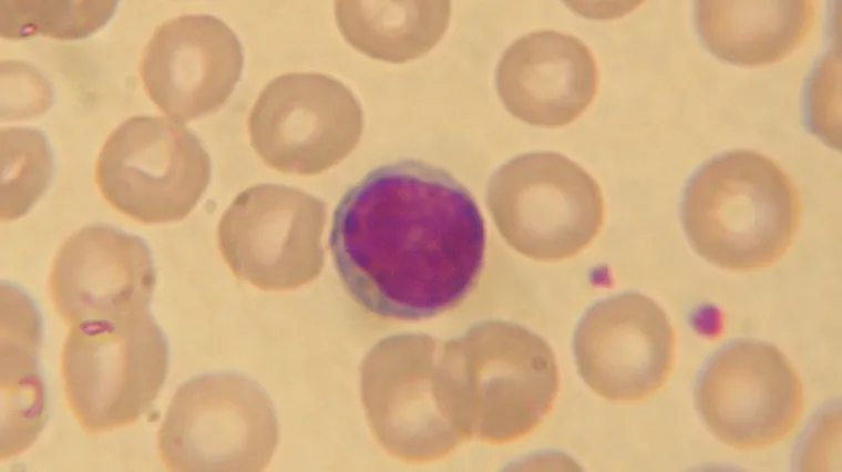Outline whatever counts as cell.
Here are the masks:
<instances>
[{
	"instance_id": "cell-1",
	"label": "cell",
	"mask_w": 842,
	"mask_h": 472,
	"mask_svg": "<svg viewBox=\"0 0 842 472\" xmlns=\"http://www.w3.org/2000/svg\"><path fill=\"white\" fill-rule=\"evenodd\" d=\"M348 295L373 316L428 319L459 306L479 281L485 225L448 171L399 160L369 171L337 204L329 235Z\"/></svg>"
},
{
	"instance_id": "cell-2",
	"label": "cell",
	"mask_w": 842,
	"mask_h": 472,
	"mask_svg": "<svg viewBox=\"0 0 842 472\" xmlns=\"http://www.w3.org/2000/svg\"><path fill=\"white\" fill-rule=\"evenodd\" d=\"M681 217L700 257L723 269L751 271L771 266L790 247L801 202L777 163L736 150L711 158L692 175Z\"/></svg>"
},
{
	"instance_id": "cell-3",
	"label": "cell",
	"mask_w": 842,
	"mask_h": 472,
	"mask_svg": "<svg viewBox=\"0 0 842 472\" xmlns=\"http://www.w3.org/2000/svg\"><path fill=\"white\" fill-rule=\"evenodd\" d=\"M168 348L146 312L117 322L72 326L61 351V380L74 418L89 432L136 421L165 381Z\"/></svg>"
},
{
	"instance_id": "cell-4",
	"label": "cell",
	"mask_w": 842,
	"mask_h": 472,
	"mask_svg": "<svg viewBox=\"0 0 842 472\" xmlns=\"http://www.w3.org/2000/svg\"><path fill=\"white\" fill-rule=\"evenodd\" d=\"M209 157L184 125L133 116L117 126L95 163V183L117 212L145 224L183 219L209 181Z\"/></svg>"
},
{
	"instance_id": "cell-5",
	"label": "cell",
	"mask_w": 842,
	"mask_h": 472,
	"mask_svg": "<svg viewBox=\"0 0 842 472\" xmlns=\"http://www.w3.org/2000/svg\"><path fill=\"white\" fill-rule=\"evenodd\" d=\"M270 408L255 383L206 374L176 390L158 432L170 471L259 470L269 455Z\"/></svg>"
},
{
	"instance_id": "cell-6",
	"label": "cell",
	"mask_w": 842,
	"mask_h": 472,
	"mask_svg": "<svg viewBox=\"0 0 842 472\" xmlns=\"http://www.w3.org/2000/svg\"><path fill=\"white\" fill-rule=\"evenodd\" d=\"M696 402L707 428L738 450L785 440L803 411L798 373L773 345L739 340L723 347L699 378Z\"/></svg>"
},
{
	"instance_id": "cell-7",
	"label": "cell",
	"mask_w": 842,
	"mask_h": 472,
	"mask_svg": "<svg viewBox=\"0 0 842 472\" xmlns=\"http://www.w3.org/2000/svg\"><path fill=\"white\" fill-rule=\"evenodd\" d=\"M490 204L504 235L540 254L579 248L603 220L595 182L568 160L548 153L504 166L492 182Z\"/></svg>"
},
{
	"instance_id": "cell-8",
	"label": "cell",
	"mask_w": 842,
	"mask_h": 472,
	"mask_svg": "<svg viewBox=\"0 0 842 472\" xmlns=\"http://www.w3.org/2000/svg\"><path fill=\"white\" fill-rule=\"evenodd\" d=\"M154 285L146 244L103 224L71 235L58 250L49 278L53 306L70 326L117 322L146 314Z\"/></svg>"
},
{
	"instance_id": "cell-9",
	"label": "cell",
	"mask_w": 842,
	"mask_h": 472,
	"mask_svg": "<svg viewBox=\"0 0 842 472\" xmlns=\"http://www.w3.org/2000/svg\"><path fill=\"white\" fill-rule=\"evenodd\" d=\"M235 32L209 14L162 23L144 47L140 73L152 101L171 119L189 121L222 106L243 69Z\"/></svg>"
},
{
	"instance_id": "cell-10",
	"label": "cell",
	"mask_w": 842,
	"mask_h": 472,
	"mask_svg": "<svg viewBox=\"0 0 842 472\" xmlns=\"http://www.w3.org/2000/svg\"><path fill=\"white\" fill-rule=\"evenodd\" d=\"M361 110L352 91L319 72L271 80L251 111L255 146L280 165L311 167L340 153L355 135Z\"/></svg>"
},
{
	"instance_id": "cell-11",
	"label": "cell",
	"mask_w": 842,
	"mask_h": 472,
	"mask_svg": "<svg viewBox=\"0 0 842 472\" xmlns=\"http://www.w3.org/2000/svg\"><path fill=\"white\" fill-rule=\"evenodd\" d=\"M676 358V334L653 299L629 294L600 305L588 320L583 353L585 380L600 396L640 401L667 383Z\"/></svg>"
},
{
	"instance_id": "cell-12",
	"label": "cell",
	"mask_w": 842,
	"mask_h": 472,
	"mask_svg": "<svg viewBox=\"0 0 842 472\" xmlns=\"http://www.w3.org/2000/svg\"><path fill=\"white\" fill-rule=\"evenodd\" d=\"M496 89L505 106L537 124L577 116L597 91V69L577 38L544 30L512 43L496 68Z\"/></svg>"
},
{
	"instance_id": "cell-13",
	"label": "cell",
	"mask_w": 842,
	"mask_h": 472,
	"mask_svg": "<svg viewBox=\"0 0 842 472\" xmlns=\"http://www.w3.org/2000/svg\"><path fill=\"white\" fill-rule=\"evenodd\" d=\"M696 25L718 59L743 66L784 59L807 39L815 19L813 1H697Z\"/></svg>"
},
{
	"instance_id": "cell-14",
	"label": "cell",
	"mask_w": 842,
	"mask_h": 472,
	"mask_svg": "<svg viewBox=\"0 0 842 472\" xmlns=\"http://www.w3.org/2000/svg\"><path fill=\"white\" fill-rule=\"evenodd\" d=\"M337 24L357 50L402 63L428 52L443 35L449 1H337Z\"/></svg>"
},
{
	"instance_id": "cell-15",
	"label": "cell",
	"mask_w": 842,
	"mask_h": 472,
	"mask_svg": "<svg viewBox=\"0 0 842 472\" xmlns=\"http://www.w3.org/2000/svg\"><path fill=\"white\" fill-rule=\"evenodd\" d=\"M52 155L44 135L35 129L1 131V219L24 215L45 192Z\"/></svg>"
},
{
	"instance_id": "cell-16",
	"label": "cell",
	"mask_w": 842,
	"mask_h": 472,
	"mask_svg": "<svg viewBox=\"0 0 842 472\" xmlns=\"http://www.w3.org/2000/svg\"><path fill=\"white\" fill-rule=\"evenodd\" d=\"M115 4L114 1H2L1 34L8 39L35 34L85 38L110 19Z\"/></svg>"
}]
</instances>
